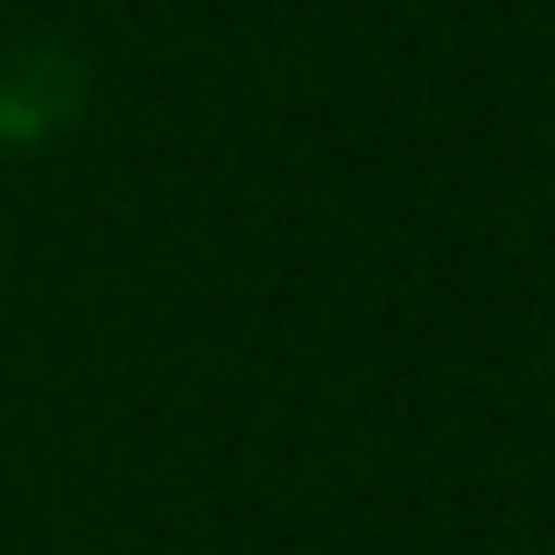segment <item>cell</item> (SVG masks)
<instances>
[{
	"label": "cell",
	"mask_w": 555,
	"mask_h": 555,
	"mask_svg": "<svg viewBox=\"0 0 555 555\" xmlns=\"http://www.w3.org/2000/svg\"><path fill=\"white\" fill-rule=\"evenodd\" d=\"M85 78L64 50H14L0 56V141L8 149H36V141L64 134L78 120Z\"/></svg>",
	"instance_id": "obj_1"
}]
</instances>
